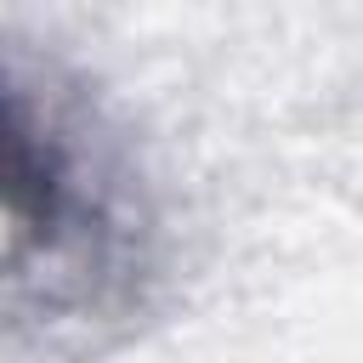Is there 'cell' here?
Instances as JSON below:
<instances>
[{"instance_id": "cell-1", "label": "cell", "mask_w": 363, "mask_h": 363, "mask_svg": "<svg viewBox=\"0 0 363 363\" xmlns=\"http://www.w3.org/2000/svg\"><path fill=\"white\" fill-rule=\"evenodd\" d=\"M159 289V216L96 96L51 57L6 51V318L45 363L96 357Z\"/></svg>"}]
</instances>
